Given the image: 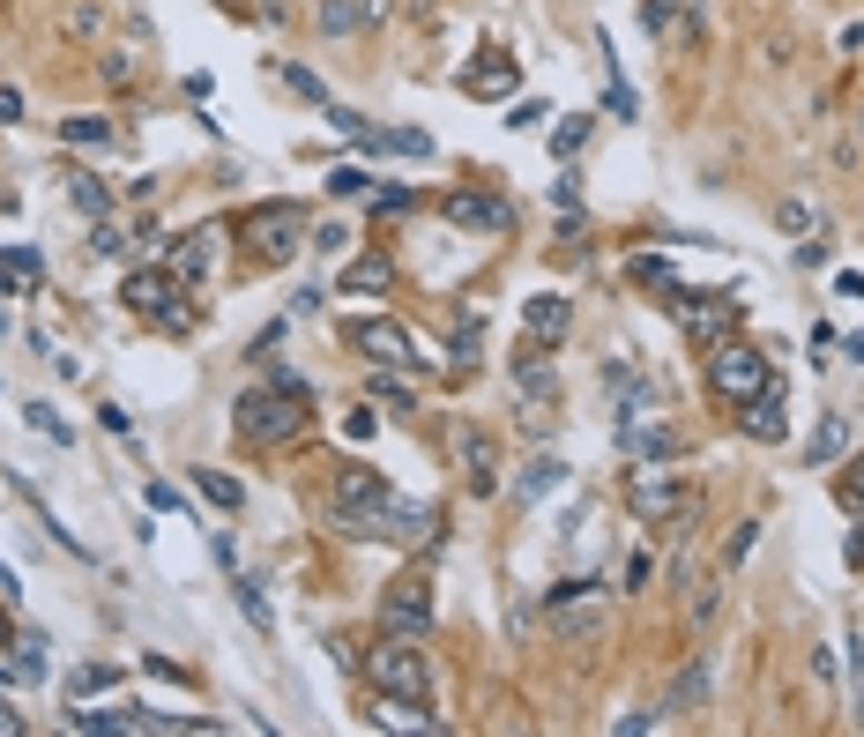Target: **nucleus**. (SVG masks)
Wrapping results in <instances>:
<instances>
[{
    "label": "nucleus",
    "mask_w": 864,
    "mask_h": 737,
    "mask_svg": "<svg viewBox=\"0 0 864 737\" xmlns=\"http://www.w3.org/2000/svg\"><path fill=\"white\" fill-rule=\"evenodd\" d=\"M195 485H201V499H209V507H224V515H239V499H247V491H239V477H224V469H195Z\"/></svg>",
    "instance_id": "obj_28"
},
{
    "label": "nucleus",
    "mask_w": 864,
    "mask_h": 737,
    "mask_svg": "<svg viewBox=\"0 0 864 737\" xmlns=\"http://www.w3.org/2000/svg\"><path fill=\"white\" fill-rule=\"evenodd\" d=\"M388 283H396V261H388V253H358V261L344 269V283H336V291H350V298H380Z\"/></svg>",
    "instance_id": "obj_19"
},
{
    "label": "nucleus",
    "mask_w": 864,
    "mask_h": 737,
    "mask_svg": "<svg viewBox=\"0 0 864 737\" xmlns=\"http://www.w3.org/2000/svg\"><path fill=\"white\" fill-rule=\"evenodd\" d=\"M745 432H753V440H783V432H791V388H783V380H767V388L745 402Z\"/></svg>",
    "instance_id": "obj_15"
},
{
    "label": "nucleus",
    "mask_w": 864,
    "mask_h": 737,
    "mask_svg": "<svg viewBox=\"0 0 864 737\" xmlns=\"http://www.w3.org/2000/svg\"><path fill=\"white\" fill-rule=\"evenodd\" d=\"M477 350H485V328H477V313H469L463 336H455V366H477Z\"/></svg>",
    "instance_id": "obj_36"
},
{
    "label": "nucleus",
    "mask_w": 864,
    "mask_h": 737,
    "mask_svg": "<svg viewBox=\"0 0 864 737\" xmlns=\"http://www.w3.org/2000/svg\"><path fill=\"white\" fill-rule=\"evenodd\" d=\"M440 217L455 223V231H469V239H499V231H515V209L499 195H485V187H463V195L440 201Z\"/></svg>",
    "instance_id": "obj_10"
},
{
    "label": "nucleus",
    "mask_w": 864,
    "mask_h": 737,
    "mask_svg": "<svg viewBox=\"0 0 864 737\" xmlns=\"http://www.w3.org/2000/svg\"><path fill=\"white\" fill-rule=\"evenodd\" d=\"M850 566H864V529H857V537H850Z\"/></svg>",
    "instance_id": "obj_46"
},
{
    "label": "nucleus",
    "mask_w": 864,
    "mask_h": 737,
    "mask_svg": "<svg viewBox=\"0 0 864 737\" xmlns=\"http://www.w3.org/2000/svg\"><path fill=\"white\" fill-rule=\"evenodd\" d=\"M463 90H469V98H507V90H515V60H485V68H469Z\"/></svg>",
    "instance_id": "obj_25"
},
{
    "label": "nucleus",
    "mask_w": 864,
    "mask_h": 737,
    "mask_svg": "<svg viewBox=\"0 0 864 737\" xmlns=\"http://www.w3.org/2000/svg\"><path fill=\"white\" fill-rule=\"evenodd\" d=\"M373 209H380V217H403V209H418V195H410V187H380Z\"/></svg>",
    "instance_id": "obj_38"
},
{
    "label": "nucleus",
    "mask_w": 864,
    "mask_h": 737,
    "mask_svg": "<svg viewBox=\"0 0 864 737\" xmlns=\"http://www.w3.org/2000/svg\"><path fill=\"white\" fill-rule=\"evenodd\" d=\"M23 418L38 425V432H46V440H75V432H68V425H60V418H52L46 402H23Z\"/></svg>",
    "instance_id": "obj_40"
},
{
    "label": "nucleus",
    "mask_w": 864,
    "mask_h": 737,
    "mask_svg": "<svg viewBox=\"0 0 864 737\" xmlns=\"http://www.w3.org/2000/svg\"><path fill=\"white\" fill-rule=\"evenodd\" d=\"M284 82H291L298 98H314V104H328V82H321V74H314V68H284Z\"/></svg>",
    "instance_id": "obj_37"
},
{
    "label": "nucleus",
    "mask_w": 864,
    "mask_h": 737,
    "mask_svg": "<svg viewBox=\"0 0 864 737\" xmlns=\"http://www.w3.org/2000/svg\"><path fill=\"white\" fill-rule=\"evenodd\" d=\"M708 686H716V656H693V664L671 678L664 708H671V715H701V708H708Z\"/></svg>",
    "instance_id": "obj_16"
},
{
    "label": "nucleus",
    "mask_w": 864,
    "mask_h": 737,
    "mask_svg": "<svg viewBox=\"0 0 864 737\" xmlns=\"http://www.w3.org/2000/svg\"><path fill=\"white\" fill-rule=\"evenodd\" d=\"M604 98H612V120H634V90H626V74H618L612 52H604Z\"/></svg>",
    "instance_id": "obj_30"
},
{
    "label": "nucleus",
    "mask_w": 864,
    "mask_h": 737,
    "mask_svg": "<svg viewBox=\"0 0 864 737\" xmlns=\"http://www.w3.org/2000/svg\"><path fill=\"white\" fill-rule=\"evenodd\" d=\"M0 120H23V90H8V82H0Z\"/></svg>",
    "instance_id": "obj_45"
},
{
    "label": "nucleus",
    "mask_w": 864,
    "mask_h": 737,
    "mask_svg": "<svg viewBox=\"0 0 864 737\" xmlns=\"http://www.w3.org/2000/svg\"><path fill=\"white\" fill-rule=\"evenodd\" d=\"M239 246H247L261 269L291 261L298 246H306V209H298V201H261V209L247 217V231H239Z\"/></svg>",
    "instance_id": "obj_4"
},
{
    "label": "nucleus",
    "mask_w": 864,
    "mask_h": 737,
    "mask_svg": "<svg viewBox=\"0 0 864 737\" xmlns=\"http://www.w3.org/2000/svg\"><path fill=\"white\" fill-rule=\"evenodd\" d=\"M455 455H463L469 491H477V499H493V491H499V447H493V432L463 418V425H455Z\"/></svg>",
    "instance_id": "obj_11"
},
{
    "label": "nucleus",
    "mask_w": 864,
    "mask_h": 737,
    "mask_svg": "<svg viewBox=\"0 0 864 737\" xmlns=\"http://www.w3.org/2000/svg\"><path fill=\"white\" fill-rule=\"evenodd\" d=\"M336 529L344 537H388V544H440V507L388 491L380 507H336Z\"/></svg>",
    "instance_id": "obj_2"
},
{
    "label": "nucleus",
    "mask_w": 864,
    "mask_h": 737,
    "mask_svg": "<svg viewBox=\"0 0 864 737\" xmlns=\"http://www.w3.org/2000/svg\"><path fill=\"white\" fill-rule=\"evenodd\" d=\"M626 276H634V283H656L664 298H678V291H686V283H678V276H671L664 261H656V253H634V261H626Z\"/></svg>",
    "instance_id": "obj_29"
},
{
    "label": "nucleus",
    "mask_w": 864,
    "mask_h": 737,
    "mask_svg": "<svg viewBox=\"0 0 864 737\" xmlns=\"http://www.w3.org/2000/svg\"><path fill=\"white\" fill-rule=\"evenodd\" d=\"M559 485H567V462H559V455H537V462L522 469V485H515V499H522V507H537L544 491H559Z\"/></svg>",
    "instance_id": "obj_24"
},
{
    "label": "nucleus",
    "mask_w": 864,
    "mask_h": 737,
    "mask_svg": "<svg viewBox=\"0 0 864 737\" xmlns=\"http://www.w3.org/2000/svg\"><path fill=\"white\" fill-rule=\"evenodd\" d=\"M68 730H98V737H120V730H157V715H142V708H98V715L68 708Z\"/></svg>",
    "instance_id": "obj_20"
},
{
    "label": "nucleus",
    "mask_w": 864,
    "mask_h": 737,
    "mask_svg": "<svg viewBox=\"0 0 864 737\" xmlns=\"http://www.w3.org/2000/svg\"><path fill=\"white\" fill-rule=\"evenodd\" d=\"M552 611V640H596L604 634V618H612V604H604V581L582 596H567V604H544Z\"/></svg>",
    "instance_id": "obj_12"
},
{
    "label": "nucleus",
    "mask_w": 864,
    "mask_h": 737,
    "mask_svg": "<svg viewBox=\"0 0 864 737\" xmlns=\"http://www.w3.org/2000/svg\"><path fill=\"white\" fill-rule=\"evenodd\" d=\"M626 507H634L642 521H656V529H664V521H678V515H686L693 499H686V485H678L671 469L642 462V469H626Z\"/></svg>",
    "instance_id": "obj_7"
},
{
    "label": "nucleus",
    "mask_w": 864,
    "mask_h": 737,
    "mask_svg": "<svg viewBox=\"0 0 864 737\" xmlns=\"http://www.w3.org/2000/svg\"><path fill=\"white\" fill-rule=\"evenodd\" d=\"M68 201H75V209H82L90 223H105V217H112V195H105V187H98L90 172H68Z\"/></svg>",
    "instance_id": "obj_27"
},
{
    "label": "nucleus",
    "mask_w": 864,
    "mask_h": 737,
    "mask_svg": "<svg viewBox=\"0 0 864 737\" xmlns=\"http://www.w3.org/2000/svg\"><path fill=\"white\" fill-rule=\"evenodd\" d=\"M328 187H336V195H366V172H358V165H336V179H328Z\"/></svg>",
    "instance_id": "obj_43"
},
{
    "label": "nucleus",
    "mask_w": 864,
    "mask_h": 737,
    "mask_svg": "<svg viewBox=\"0 0 864 737\" xmlns=\"http://www.w3.org/2000/svg\"><path fill=\"white\" fill-rule=\"evenodd\" d=\"M671 306H678V328H686V336H716L723 320H731V298H693V291H678Z\"/></svg>",
    "instance_id": "obj_22"
},
{
    "label": "nucleus",
    "mask_w": 864,
    "mask_h": 737,
    "mask_svg": "<svg viewBox=\"0 0 864 737\" xmlns=\"http://www.w3.org/2000/svg\"><path fill=\"white\" fill-rule=\"evenodd\" d=\"M753 529H761V521H738V537L723 544V566H738V559H745V551H753Z\"/></svg>",
    "instance_id": "obj_42"
},
{
    "label": "nucleus",
    "mask_w": 864,
    "mask_h": 737,
    "mask_svg": "<svg viewBox=\"0 0 864 737\" xmlns=\"http://www.w3.org/2000/svg\"><path fill=\"white\" fill-rule=\"evenodd\" d=\"M217 269H224V223H201V231H187V239L172 246V276H179V283H209Z\"/></svg>",
    "instance_id": "obj_13"
},
{
    "label": "nucleus",
    "mask_w": 864,
    "mask_h": 737,
    "mask_svg": "<svg viewBox=\"0 0 864 737\" xmlns=\"http://www.w3.org/2000/svg\"><path fill=\"white\" fill-rule=\"evenodd\" d=\"M589 142V112H574V120H559V135H552V149H559V157H574V149Z\"/></svg>",
    "instance_id": "obj_34"
},
{
    "label": "nucleus",
    "mask_w": 864,
    "mask_h": 737,
    "mask_svg": "<svg viewBox=\"0 0 864 737\" xmlns=\"http://www.w3.org/2000/svg\"><path fill=\"white\" fill-rule=\"evenodd\" d=\"M380 16H388V0H321L314 23H321L328 38H344V30H366V23H380Z\"/></svg>",
    "instance_id": "obj_18"
},
{
    "label": "nucleus",
    "mask_w": 864,
    "mask_h": 737,
    "mask_svg": "<svg viewBox=\"0 0 864 737\" xmlns=\"http://www.w3.org/2000/svg\"><path fill=\"white\" fill-rule=\"evenodd\" d=\"M767 380H775V372H767V358H761L753 343H738V336L708 343V388H716L723 402H753Z\"/></svg>",
    "instance_id": "obj_5"
},
{
    "label": "nucleus",
    "mask_w": 864,
    "mask_h": 737,
    "mask_svg": "<svg viewBox=\"0 0 864 737\" xmlns=\"http://www.w3.org/2000/svg\"><path fill=\"white\" fill-rule=\"evenodd\" d=\"M0 261H8V269H16V283H23V291H38V283H46V261H38V253H0Z\"/></svg>",
    "instance_id": "obj_33"
},
{
    "label": "nucleus",
    "mask_w": 864,
    "mask_h": 737,
    "mask_svg": "<svg viewBox=\"0 0 864 737\" xmlns=\"http://www.w3.org/2000/svg\"><path fill=\"white\" fill-rule=\"evenodd\" d=\"M0 737H23V715H16V700L0 693Z\"/></svg>",
    "instance_id": "obj_44"
},
{
    "label": "nucleus",
    "mask_w": 864,
    "mask_h": 737,
    "mask_svg": "<svg viewBox=\"0 0 864 737\" xmlns=\"http://www.w3.org/2000/svg\"><path fill=\"white\" fill-rule=\"evenodd\" d=\"M515 395H522V425L544 432V410L559 402V372H552L544 343H529V336H522V350H515Z\"/></svg>",
    "instance_id": "obj_8"
},
{
    "label": "nucleus",
    "mask_w": 864,
    "mask_h": 737,
    "mask_svg": "<svg viewBox=\"0 0 864 737\" xmlns=\"http://www.w3.org/2000/svg\"><path fill=\"white\" fill-rule=\"evenodd\" d=\"M112 686H120V664H82L68 678V708L75 700H98V693H112Z\"/></svg>",
    "instance_id": "obj_26"
},
{
    "label": "nucleus",
    "mask_w": 864,
    "mask_h": 737,
    "mask_svg": "<svg viewBox=\"0 0 864 737\" xmlns=\"http://www.w3.org/2000/svg\"><path fill=\"white\" fill-rule=\"evenodd\" d=\"M366 366H403V372H425L433 366V350L410 343V328H396V320H350V336H344Z\"/></svg>",
    "instance_id": "obj_6"
},
{
    "label": "nucleus",
    "mask_w": 864,
    "mask_h": 737,
    "mask_svg": "<svg viewBox=\"0 0 864 737\" xmlns=\"http://www.w3.org/2000/svg\"><path fill=\"white\" fill-rule=\"evenodd\" d=\"M350 246V223H314V253H344Z\"/></svg>",
    "instance_id": "obj_41"
},
{
    "label": "nucleus",
    "mask_w": 864,
    "mask_h": 737,
    "mask_svg": "<svg viewBox=\"0 0 864 737\" xmlns=\"http://www.w3.org/2000/svg\"><path fill=\"white\" fill-rule=\"evenodd\" d=\"M314 395L306 388H284V380H269V388H247L239 402H231V425H239V440H254V447H291L298 432H306V410Z\"/></svg>",
    "instance_id": "obj_1"
},
{
    "label": "nucleus",
    "mask_w": 864,
    "mask_h": 737,
    "mask_svg": "<svg viewBox=\"0 0 864 737\" xmlns=\"http://www.w3.org/2000/svg\"><path fill=\"white\" fill-rule=\"evenodd\" d=\"M239 611L254 618V634H269L276 618H269V596H261V581H239Z\"/></svg>",
    "instance_id": "obj_32"
},
{
    "label": "nucleus",
    "mask_w": 864,
    "mask_h": 737,
    "mask_svg": "<svg viewBox=\"0 0 864 737\" xmlns=\"http://www.w3.org/2000/svg\"><path fill=\"white\" fill-rule=\"evenodd\" d=\"M120 298H127V313L157 320V313H165V306H172V298H179V276H172V269H127Z\"/></svg>",
    "instance_id": "obj_14"
},
{
    "label": "nucleus",
    "mask_w": 864,
    "mask_h": 737,
    "mask_svg": "<svg viewBox=\"0 0 864 737\" xmlns=\"http://www.w3.org/2000/svg\"><path fill=\"white\" fill-rule=\"evenodd\" d=\"M842 507H864V455H850V462H842Z\"/></svg>",
    "instance_id": "obj_35"
},
{
    "label": "nucleus",
    "mask_w": 864,
    "mask_h": 737,
    "mask_svg": "<svg viewBox=\"0 0 864 737\" xmlns=\"http://www.w3.org/2000/svg\"><path fill=\"white\" fill-rule=\"evenodd\" d=\"M380 626L388 634H433V581L425 574H396L380 596Z\"/></svg>",
    "instance_id": "obj_9"
},
{
    "label": "nucleus",
    "mask_w": 864,
    "mask_h": 737,
    "mask_svg": "<svg viewBox=\"0 0 864 737\" xmlns=\"http://www.w3.org/2000/svg\"><path fill=\"white\" fill-rule=\"evenodd\" d=\"M842 455H850V418H842V410H827V418L813 425V447H805V462H813V469H835Z\"/></svg>",
    "instance_id": "obj_21"
},
{
    "label": "nucleus",
    "mask_w": 864,
    "mask_h": 737,
    "mask_svg": "<svg viewBox=\"0 0 864 737\" xmlns=\"http://www.w3.org/2000/svg\"><path fill=\"white\" fill-rule=\"evenodd\" d=\"M567 320H574V306L559 291L529 298V343H559V336H567Z\"/></svg>",
    "instance_id": "obj_23"
},
{
    "label": "nucleus",
    "mask_w": 864,
    "mask_h": 737,
    "mask_svg": "<svg viewBox=\"0 0 864 737\" xmlns=\"http://www.w3.org/2000/svg\"><path fill=\"white\" fill-rule=\"evenodd\" d=\"M388 477H373L366 462H336V507H380L388 499Z\"/></svg>",
    "instance_id": "obj_17"
},
{
    "label": "nucleus",
    "mask_w": 864,
    "mask_h": 737,
    "mask_svg": "<svg viewBox=\"0 0 864 737\" xmlns=\"http://www.w3.org/2000/svg\"><path fill=\"white\" fill-rule=\"evenodd\" d=\"M373 693H388V700H433V664H425L418 634H388L380 648H373Z\"/></svg>",
    "instance_id": "obj_3"
},
{
    "label": "nucleus",
    "mask_w": 864,
    "mask_h": 737,
    "mask_svg": "<svg viewBox=\"0 0 864 737\" xmlns=\"http://www.w3.org/2000/svg\"><path fill=\"white\" fill-rule=\"evenodd\" d=\"M8 291H16V269H8V261H0V298H8Z\"/></svg>",
    "instance_id": "obj_47"
},
{
    "label": "nucleus",
    "mask_w": 864,
    "mask_h": 737,
    "mask_svg": "<svg viewBox=\"0 0 864 737\" xmlns=\"http://www.w3.org/2000/svg\"><path fill=\"white\" fill-rule=\"evenodd\" d=\"M60 142H68V149H98V142H112V127H105V120H60Z\"/></svg>",
    "instance_id": "obj_31"
},
{
    "label": "nucleus",
    "mask_w": 864,
    "mask_h": 737,
    "mask_svg": "<svg viewBox=\"0 0 864 737\" xmlns=\"http://www.w3.org/2000/svg\"><path fill=\"white\" fill-rule=\"evenodd\" d=\"M671 16H678V0H642V23H648V38H664V30H671Z\"/></svg>",
    "instance_id": "obj_39"
}]
</instances>
